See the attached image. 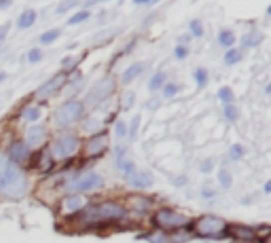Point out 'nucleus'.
Wrapping results in <instances>:
<instances>
[{
  "instance_id": "obj_33",
  "label": "nucleus",
  "mask_w": 271,
  "mask_h": 243,
  "mask_svg": "<svg viewBox=\"0 0 271 243\" xmlns=\"http://www.w3.org/2000/svg\"><path fill=\"white\" fill-rule=\"evenodd\" d=\"M138 129H140V116H136V119L132 121V131L128 133V136H130V138H136V136H138Z\"/></svg>"
},
{
  "instance_id": "obj_35",
  "label": "nucleus",
  "mask_w": 271,
  "mask_h": 243,
  "mask_svg": "<svg viewBox=\"0 0 271 243\" xmlns=\"http://www.w3.org/2000/svg\"><path fill=\"white\" fill-rule=\"evenodd\" d=\"M188 55V47H184V44H178L176 47V57L178 59H184Z\"/></svg>"
},
{
  "instance_id": "obj_34",
  "label": "nucleus",
  "mask_w": 271,
  "mask_h": 243,
  "mask_svg": "<svg viewBox=\"0 0 271 243\" xmlns=\"http://www.w3.org/2000/svg\"><path fill=\"white\" fill-rule=\"evenodd\" d=\"M28 59L32 61V64H34V61H40V59H42V51H40V49H32V51L28 53Z\"/></svg>"
},
{
  "instance_id": "obj_19",
  "label": "nucleus",
  "mask_w": 271,
  "mask_h": 243,
  "mask_svg": "<svg viewBox=\"0 0 271 243\" xmlns=\"http://www.w3.org/2000/svg\"><path fill=\"white\" fill-rule=\"evenodd\" d=\"M164 85H166V72H155V76L150 78L148 89L150 91H157V89H161Z\"/></svg>"
},
{
  "instance_id": "obj_38",
  "label": "nucleus",
  "mask_w": 271,
  "mask_h": 243,
  "mask_svg": "<svg viewBox=\"0 0 271 243\" xmlns=\"http://www.w3.org/2000/svg\"><path fill=\"white\" fill-rule=\"evenodd\" d=\"M123 100H125V102H123V108H130V106H132V100H134V93H128V95L123 97Z\"/></svg>"
},
{
  "instance_id": "obj_9",
  "label": "nucleus",
  "mask_w": 271,
  "mask_h": 243,
  "mask_svg": "<svg viewBox=\"0 0 271 243\" xmlns=\"http://www.w3.org/2000/svg\"><path fill=\"white\" fill-rule=\"evenodd\" d=\"M106 148H108V133H96V136H92L85 144V152L89 157L102 155Z\"/></svg>"
},
{
  "instance_id": "obj_13",
  "label": "nucleus",
  "mask_w": 271,
  "mask_h": 243,
  "mask_svg": "<svg viewBox=\"0 0 271 243\" xmlns=\"http://www.w3.org/2000/svg\"><path fill=\"white\" fill-rule=\"evenodd\" d=\"M64 83H66V74H58V76H53L51 80H47L38 91H36V97H49V95H53V93H58L62 87H64Z\"/></svg>"
},
{
  "instance_id": "obj_4",
  "label": "nucleus",
  "mask_w": 271,
  "mask_h": 243,
  "mask_svg": "<svg viewBox=\"0 0 271 243\" xmlns=\"http://www.w3.org/2000/svg\"><path fill=\"white\" fill-rule=\"evenodd\" d=\"M78 148V138L74 136V133H60V136L56 138V142L51 144V150L49 155L53 159H68L76 152Z\"/></svg>"
},
{
  "instance_id": "obj_21",
  "label": "nucleus",
  "mask_w": 271,
  "mask_h": 243,
  "mask_svg": "<svg viewBox=\"0 0 271 243\" xmlns=\"http://www.w3.org/2000/svg\"><path fill=\"white\" fill-rule=\"evenodd\" d=\"M233 233L240 235L242 239H254L256 237V233L252 231V229H248V227H233Z\"/></svg>"
},
{
  "instance_id": "obj_40",
  "label": "nucleus",
  "mask_w": 271,
  "mask_h": 243,
  "mask_svg": "<svg viewBox=\"0 0 271 243\" xmlns=\"http://www.w3.org/2000/svg\"><path fill=\"white\" fill-rule=\"evenodd\" d=\"M6 32H8V23H4L2 28H0V40H4V38H6Z\"/></svg>"
},
{
  "instance_id": "obj_29",
  "label": "nucleus",
  "mask_w": 271,
  "mask_h": 243,
  "mask_svg": "<svg viewBox=\"0 0 271 243\" xmlns=\"http://www.w3.org/2000/svg\"><path fill=\"white\" fill-rule=\"evenodd\" d=\"M178 91H180V85H176V83H166V87H164L166 97H174Z\"/></svg>"
},
{
  "instance_id": "obj_41",
  "label": "nucleus",
  "mask_w": 271,
  "mask_h": 243,
  "mask_svg": "<svg viewBox=\"0 0 271 243\" xmlns=\"http://www.w3.org/2000/svg\"><path fill=\"white\" fill-rule=\"evenodd\" d=\"M72 6H74V2H66V4H62L58 11H60V13H64V11H68V8H72Z\"/></svg>"
},
{
  "instance_id": "obj_8",
  "label": "nucleus",
  "mask_w": 271,
  "mask_h": 243,
  "mask_svg": "<svg viewBox=\"0 0 271 243\" xmlns=\"http://www.w3.org/2000/svg\"><path fill=\"white\" fill-rule=\"evenodd\" d=\"M114 91V80L112 78H104V80H100L92 91L87 93V97H85V102L87 104H98V102H102V100H106L108 95H110Z\"/></svg>"
},
{
  "instance_id": "obj_2",
  "label": "nucleus",
  "mask_w": 271,
  "mask_h": 243,
  "mask_svg": "<svg viewBox=\"0 0 271 243\" xmlns=\"http://www.w3.org/2000/svg\"><path fill=\"white\" fill-rule=\"evenodd\" d=\"M85 218L89 222H100V220H119L125 216V208L121 203H114V201H104V203H98L92 205V208L85 210Z\"/></svg>"
},
{
  "instance_id": "obj_24",
  "label": "nucleus",
  "mask_w": 271,
  "mask_h": 243,
  "mask_svg": "<svg viewBox=\"0 0 271 243\" xmlns=\"http://www.w3.org/2000/svg\"><path fill=\"white\" fill-rule=\"evenodd\" d=\"M240 59H242V51H227V55H224V64L233 66V64H238Z\"/></svg>"
},
{
  "instance_id": "obj_17",
  "label": "nucleus",
  "mask_w": 271,
  "mask_h": 243,
  "mask_svg": "<svg viewBox=\"0 0 271 243\" xmlns=\"http://www.w3.org/2000/svg\"><path fill=\"white\" fill-rule=\"evenodd\" d=\"M142 72H144V64H134L130 70H125V72H123V76H121V78H123V83H132V80H134V78H138Z\"/></svg>"
},
{
  "instance_id": "obj_10",
  "label": "nucleus",
  "mask_w": 271,
  "mask_h": 243,
  "mask_svg": "<svg viewBox=\"0 0 271 243\" xmlns=\"http://www.w3.org/2000/svg\"><path fill=\"white\" fill-rule=\"evenodd\" d=\"M6 157L11 159L17 167H22L24 163H28V161H30V148L26 146L24 142H15L13 146H11V150H8Z\"/></svg>"
},
{
  "instance_id": "obj_11",
  "label": "nucleus",
  "mask_w": 271,
  "mask_h": 243,
  "mask_svg": "<svg viewBox=\"0 0 271 243\" xmlns=\"http://www.w3.org/2000/svg\"><path fill=\"white\" fill-rule=\"evenodd\" d=\"M125 180H128L130 186H134V188H148V186H152V182H155L152 174L146 172V169H136V172L130 174Z\"/></svg>"
},
{
  "instance_id": "obj_15",
  "label": "nucleus",
  "mask_w": 271,
  "mask_h": 243,
  "mask_svg": "<svg viewBox=\"0 0 271 243\" xmlns=\"http://www.w3.org/2000/svg\"><path fill=\"white\" fill-rule=\"evenodd\" d=\"M85 203L87 201L80 195H70V197H66V199L62 201V212H64V214H74L78 210H83Z\"/></svg>"
},
{
  "instance_id": "obj_43",
  "label": "nucleus",
  "mask_w": 271,
  "mask_h": 243,
  "mask_svg": "<svg viewBox=\"0 0 271 243\" xmlns=\"http://www.w3.org/2000/svg\"><path fill=\"white\" fill-rule=\"evenodd\" d=\"M4 76H6L4 72H0V83H2V80H4Z\"/></svg>"
},
{
  "instance_id": "obj_32",
  "label": "nucleus",
  "mask_w": 271,
  "mask_h": 243,
  "mask_svg": "<svg viewBox=\"0 0 271 243\" xmlns=\"http://www.w3.org/2000/svg\"><path fill=\"white\" fill-rule=\"evenodd\" d=\"M229 152H231V159H242L244 157V146H240V144H233Z\"/></svg>"
},
{
  "instance_id": "obj_39",
  "label": "nucleus",
  "mask_w": 271,
  "mask_h": 243,
  "mask_svg": "<svg viewBox=\"0 0 271 243\" xmlns=\"http://www.w3.org/2000/svg\"><path fill=\"white\" fill-rule=\"evenodd\" d=\"M202 172H204V174L212 172V161H206V163H202Z\"/></svg>"
},
{
  "instance_id": "obj_1",
  "label": "nucleus",
  "mask_w": 271,
  "mask_h": 243,
  "mask_svg": "<svg viewBox=\"0 0 271 243\" xmlns=\"http://www.w3.org/2000/svg\"><path fill=\"white\" fill-rule=\"evenodd\" d=\"M0 193L8 199H22L28 193V178L6 155H0Z\"/></svg>"
},
{
  "instance_id": "obj_37",
  "label": "nucleus",
  "mask_w": 271,
  "mask_h": 243,
  "mask_svg": "<svg viewBox=\"0 0 271 243\" xmlns=\"http://www.w3.org/2000/svg\"><path fill=\"white\" fill-rule=\"evenodd\" d=\"M260 42V36H246L244 38V44H258Z\"/></svg>"
},
{
  "instance_id": "obj_18",
  "label": "nucleus",
  "mask_w": 271,
  "mask_h": 243,
  "mask_svg": "<svg viewBox=\"0 0 271 243\" xmlns=\"http://www.w3.org/2000/svg\"><path fill=\"white\" fill-rule=\"evenodd\" d=\"M22 119L28 121V123H36L40 119V108L38 106H28L26 110L22 112Z\"/></svg>"
},
{
  "instance_id": "obj_36",
  "label": "nucleus",
  "mask_w": 271,
  "mask_h": 243,
  "mask_svg": "<svg viewBox=\"0 0 271 243\" xmlns=\"http://www.w3.org/2000/svg\"><path fill=\"white\" fill-rule=\"evenodd\" d=\"M191 32H193V36H202V34H204L202 23H200V21H191Z\"/></svg>"
},
{
  "instance_id": "obj_28",
  "label": "nucleus",
  "mask_w": 271,
  "mask_h": 243,
  "mask_svg": "<svg viewBox=\"0 0 271 243\" xmlns=\"http://www.w3.org/2000/svg\"><path fill=\"white\" fill-rule=\"evenodd\" d=\"M195 80H197V85H200V87H204L208 83V72L204 68H197L195 70Z\"/></svg>"
},
{
  "instance_id": "obj_6",
  "label": "nucleus",
  "mask_w": 271,
  "mask_h": 243,
  "mask_svg": "<svg viewBox=\"0 0 271 243\" xmlns=\"http://www.w3.org/2000/svg\"><path fill=\"white\" fill-rule=\"evenodd\" d=\"M83 108H85L83 102L78 100H70L66 104H62L56 112V123L62 125V127H68V125L76 123L80 119V114H83Z\"/></svg>"
},
{
  "instance_id": "obj_26",
  "label": "nucleus",
  "mask_w": 271,
  "mask_h": 243,
  "mask_svg": "<svg viewBox=\"0 0 271 243\" xmlns=\"http://www.w3.org/2000/svg\"><path fill=\"white\" fill-rule=\"evenodd\" d=\"M224 116H227V121L229 123H236L238 121V108L229 104V106H224Z\"/></svg>"
},
{
  "instance_id": "obj_14",
  "label": "nucleus",
  "mask_w": 271,
  "mask_h": 243,
  "mask_svg": "<svg viewBox=\"0 0 271 243\" xmlns=\"http://www.w3.org/2000/svg\"><path fill=\"white\" fill-rule=\"evenodd\" d=\"M116 163H119V169H121V174L125 178L138 169V167L134 165V161L128 157V150H125V148H116Z\"/></svg>"
},
{
  "instance_id": "obj_22",
  "label": "nucleus",
  "mask_w": 271,
  "mask_h": 243,
  "mask_svg": "<svg viewBox=\"0 0 271 243\" xmlns=\"http://www.w3.org/2000/svg\"><path fill=\"white\" fill-rule=\"evenodd\" d=\"M89 19V13L87 11H78L76 15H72L70 19H68V25H78V23H83Z\"/></svg>"
},
{
  "instance_id": "obj_16",
  "label": "nucleus",
  "mask_w": 271,
  "mask_h": 243,
  "mask_svg": "<svg viewBox=\"0 0 271 243\" xmlns=\"http://www.w3.org/2000/svg\"><path fill=\"white\" fill-rule=\"evenodd\" d=\"M36 23V13L34 11H24L20 17H17V28H22V30H28V28H32V25Z\"/></svg>"
},
{
  "instance_id": "obj_12",
  "label": "nucleus",
  "mask_w": 271,
  "mask_h": 243,
  "mask_svg": "<svg viewBox=\"0 0 271 243\" xmlns=\"http://www.w3.org/2000/svg\"><path fill=\"white\" fill-rule=\"evenodd\" d=\"M44 142H47V129L40 127V125L30 127L28 133H26V146L28 148H40Z\"/></svg>"
},
{
  "instance_id": "obj_42",
  "label": "nucleus",
  "mask_w": 271,
  "mask_h": 243,
  "mask_svg": "<svg viewBox=\"0 0 271 243\" xmlns=\"http://www.w3.org/2000/svg\"><path fill=\"white\" fill-rule=\"evenodd\" d=\"M11 6V2H0V8H8Z\"/></svg>"
},
{
  "instance_id": "obj_27",
  "label": "nucleus",
  "mask_w": 271,
  "mask_h": 243,
  "mask_svg": "<svg viewBox=\"0 0 271 243\" xmlns=\"http://www.w3.org/2000/svg\"><path fill=\"white\" fill-rule=\"evenodd\" d=\"M58 38H60V30H51V32H44V34L40 36V42H42V44H49V42L58 40Z\"/></svg>"
},
{
  "instance_id": "obj_3",
  "label": "nucleus",
  "mask_w": 271,
  "mask_h": 243,
  "mask_svg": "<svg viewBox=\"0 0 271 243\" xmlns=\"http://www.w3.org/2000/svg\"><path fill=\"white\" fill-rule=\"evenodd\" d=\"M102 186H104V178L96 172H83L68 182V188L74 191L76 195L78 193H92V191H96V188H102Z\"/></svg>"
},
{
  "instance_id": "obj_7",
  "label": "nucleus",
  "mask_w": 271,
  "mask_h": 243,
  "mask_svg": "<svg viewBox=\"0 0 271 243\" xmlns=\"http://www.w3.org/2000/svg\"><path fill=\"white\" fill-rule=\"evenodd\" d=\"M155 224L161 229H168V231H174V229H182L188 224V218L184 214L174 212V210H159L155 214Z\"/></svg>"
},
{
  "instance_id": "obj_5",
  "label": "nucleus",
  "mask_w": 271,
  "mask_h": 243,
  "mask_svg": "<svg viewBox=\"0 0 271 243\" xmlns=\"http://www.w3.org/2000/svg\"><path fill=\"white\" fill-rule=\"evenodd\" d=\"M224 229H227V222H224L222 218H218V216H212V214H208V216H202L200 220L195 222V231L200 233L202 237H220Z\"/></svg>"
},
{
  "instance_id": "obj_31",
  "label": "nucleus",
  "mask_w": 271,
  "mask_h": 243,
  "mask_svg": "<svg viewBox=\"0 0 271 243\" xmlns=\"http://www.w3.org/2000/svg\"><path fill=\"white\" fill-rule=\"evenodd\" d=\"M51 165H53V157L49 155V152H44L42 161H40V169H42V172H47V169H51Z\"/></svg>"
},
{
  "instance_id": "obj_25",
  "label": "nucleus",
  "mask_w": 271,
  "mask_h": 243,
  "mask_svg": "<svg viewBox=\"0 0 271 243\" xmlns=\"http://www.w3.org/2000/svg\"><path fill=\"white\" fill-rule=\"evenodd\" d=\"M218 182H220L222 188H229V186H231L233 178H231V174L227 172V169H220V172H218Z\"/></svg>"
},
{
  "instance_id": "obj_23",
  "label": "nucleus",
  "mask_w": 271,
  "mask_h": 243,
  "mask_svg": "<svg viewBox=\"0 0 271 243\" xmlns=\"http://www.w3.org/2000/svg\"><path fill=\"white\" fill-rule=\"evenodd\" d=\"M218 97H220V102L224 104V106H229L231 102H233V91L229 87H222L220 91H218Z\"/></svg>"
},
{
  "instance_id": "obj_20",
  "label": "nucleus",
  "mask_w": 271,
  "mask_h": 243,
  "mask_svg": "<svg viewBox=\"0 0 271 243\" xmlns=\"http://www.w3.org/2000/svg\"><path fill=\"white\" fill-rule=\"evenodd\" d=\"M218 42L222 44V47H231V44L236 42V34H233L231 30H220V34H218Z\"/></svg>"
},
{
  "instance_id": "obj_30",
  "label": "nucleus",
  "mask_w": 271,
  "mask_h": 243,
  "mask_svg": "<svg viewBox=\"0 0 271 243\" xmlns=\"http://www.w3.org/2000/svg\"><path fill=\"white\" fill-rule=\"evenodd\" d=\"M114 133H116V138H125L128 136V125H125L123 121H119L114 125Z\"/></svg>"
}]
</instances>
